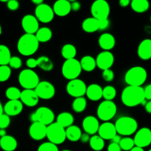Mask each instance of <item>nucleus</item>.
Returning <instances> with one entry per match:
<instances>
[{
    "label": "nucleus",
    "mask_w": 151,
    "mask_h": 151,
    "mask_svg": "<svg viewBox=\"0 0 151 151\" xmlns=\"http://www.w3.org/2000/svg\"><path fill=\"white\" fill-rule=\"evenodd\" d=\"M19 83L24 89H35L39 83V77L33 69H25L21 71L18 77Z\"/></svg>",
    "instance_id": "423d86ee"
},
{
    "label": "nucleus",
    "mask_w": 151,
    "mask_h": 151,
    "mask_svg": "<svg viewBox=\"0 0 151 151\" xmlns=\"http://www.w3.org/2000/svg\"><path fill=\"white\" fill-rule=\"evenodd\" d=\"M46 138L47 139L48 142L56 145L63 144L67 139L65 128L59 125L56 122H54L47 126Z\"/></svg>",
    "instance_id": "0eeeda50"
},
{
    "label": "nucleus",
    "mask_w": 151,
    "mask_h": 151,
    "mask_svg": "<svg viewBox=\"0 0 151 151\" xmlns=\"http://www.w3.org/2000/svg\"><path fill=\"white\" fill-rule=\"evenodd\" d=\"M81 125L84 133L89 134L90 136H93L98 133L100 124L97 117L89 115L83 119Z\"/></svg>",
    "instance_id": "a211bd4d"
},
{
    "label": "nucleus",
    "mask_w": 151,
    "mask_h": 151,
    "mask_svg": "<svg viewBox=\"0 0 151 151\" xmlns=\"http://www.w3.org/2000/svg\"><path fill=\"white\" fill-rule=\"evenodd\" d=\"M80 64L82 71L87 72H91L95 70L97 66H96V58L91 55H84L81 58Z\"/></svg>",
    "instance_id": "c756f323"
},
{
    "label": "nucleus",
    "mask_w": 151,
    "mask_h": 151,
    "mask_svg": "<svg viewBox=\"0 0 151 151\" xmlns=\"http://www.w3.org/2000/svg\"><path fill=\"white\" fill-rule=\"evenodd\" d=\"M115 61L113 54L110 51H102L96 58V66L101 70L111 69Z\"/></svg>",
    "instance_id": "2eb2a0df"
},
{
    "label": "nucleus",
    "mask_w": 151,
    "mask_h": 151,
    "mask_svg": "<svg viewBox=\"0 0 151 151\" xmlns=\"http://www.w3.org/2000/svg\"><path fill=\"white\" fill-rule=\"evenodd\" d=\"M77 54L76 47L72 44H66L63 45L61 50V55L65 60L76 58Z\"/></svg>",
    "instance_id": "473e14b6"
},
{
    "label": "nucleus",
    "mask_w": 151,
    "mask_h": 151,
    "mask_svg": "<svg viewBox=\"0 0 151 151\" xmlns=\"http://www.w3.org/2000/svg\"><path fill=\"white\" fill-rule=\"evenodd\" d=\"M107 151H121V149L118 144L111 142L107 146Z\"/></svg>",
    "instance_id": "3c124183"
},
{
    "label": "nucleus",
    "mask_w": 151,
    "mask_h": 151,
    "mask_svg": "<svg viewBox=\"0 0 151 151\" xmlns=\"http://www.w3.org/2000/svg\"><path fill=\"white\" fill-rule=\"evenodd\" d=\"M130 151H144V148H142V147H136L135 146L132 150H130Z\"/></svg>",
    "instance_id": "680f3d73"
},
{
    "label": "nucleus",
    "mask_w": 151,
    "mask_h": 151,
    "mask_svg": "<svg viewBox=\"0 0 151 151\" xmlns=\"http://www.w3.org/2000/svg\"><path fill=\"white\" fill-rule=\"evenodd\" d=\"M130 7L137 13H144L150 8V2L147 0H133L130 1Z\"/></svg>",
    "instance_id": "2f4dec72"
},
{
    "label": "nucleus",
    "mask_w": 151,
    "mask_h": 151,
    "mask_svg": "<svg viewBox=\"0 0 151 151\" xmlns=\"http://www.w3.org/2000/svg\"><path fill=\"white\" fill-rule=\"evenodd\" d=\"M144 109L147 113L151 114V100L147 102L146 104L144 105Z\"/></svg>",
    "instance_id": "6e6d98bb"
},
{
    "label": "nucleus",
    "mask_w": 151,
    "mask_h": 151,
    "mask_svg": "<svg viewBox=\"0 0 151 151\" xmlns=\"http://www.w3.org/2000/svg\"><path fill=\"white\" fill-rule=\"evenodd\" d=\"M56 122L66 129L67 128L73 125L74 117L72 114H70V112H61L56 116Z\"/></svg>",
    "instance_id": "bb28decb"
},
{
    "label": "nucleus",
    "mask_w": 151,
    "mask_h": 151,
    "mask_svg": "<svg viewBox=\"0 0 151 151\" xmlns=\"http://www.w3.org/2000/svg\"><path fill=\"white\" fill-rule=\"evenodd\" d=\"M7 7L11 11L17 10L19 7V2L16 0H10L7 2Z\"/></svg>",
    "instance_id": "49530a36"
},
{
    "label": "nucleus",
    "mask_w": 151,
    "mask_h": 151,
    "mask_svg": "<svg viewBox=\"0 0 151 151\" xmlns=\"http://www.w3.org/2000/svg\"><path fill=\"white\" fill-rule=\"evenodd\" d=\"M61 72L62 76L68 81L77 79L82 72L80 61L76 58L65 60L62 63Z\"/></svg>",
    "instance_id": "39448f33"
},
{
    "label": "nucleus",
    "mask_w": 151,
    "mask_h": 151,
    "mask_svg": "<svg viewBox=\"0 0 151 151\" xmlns=\"http://www.w3.org/2000/svg\"><path fill=\"white\" fill-rule=\"evenodd\" d=\"M116 96V89L113 86H106L103 88V92H102V97L105 100L108 101H113Z\"/></svg>",
    "instance_id": "58836bf2"
},
{
    "label": "nucleus",
    "mask_w": 151,
    "mask_h": 151,
    "mask_svg": "<svg viewBox=\"0 0 151 151\" xmlns=\"http://www.w3.org/2000/svg\"><path fill=\"white\" fill-rule=\"evenodd\" d=\"M87 87V85L82 80L77 78L69 81L66 85V91L70 97L78 98L85 95Z\"/></svg>",
    "instance_id": "9d476101"
},
{
    "label": "nucleus",
    "mask_w": 151,
    "mask_h": 151,
    "mask_svg": "<svg viewBox=\"0 0 151 151\" xmlns=\"http://www.w3.org/2000/svg\"><path fill=\"white\" fill-rule=\"evenodd\" d=\"M1 32H2V29H1V26L0 25V35L1 34Z\"/></svg>",
    "instance_id": "0e129e2a"
},
{
    "label": "nucleus",
    "mask_w": 151,
    "mask_h": 151,
    "mask_svg": "<svg viewBox=\"0 0 151 151\" xmlns=\"http://www.w3.org/2000/svg\"><path fill=\"white\" fill-rule=\"evenodd\" d=\"M22 91L19 88L15 86H10L6 89L5 96L9 100H20Z\"/></svg>",
    "instance_id": "4c0bfd02"
},
{
    "label": "nucleus",
    "mask_w": 151,
    "mask_h": 151,
    "mask_svg": "<svg viewBox=\"0 0 151 151\" xmlns=\"http://www.w3.org/2000/svg\"><path fill=\"white\" fill-rule=\"evenodd\" d=\"M70 1V4H71V10L73 11L77 12L81 9V4L80 2L77 1Z\"/></svg>",
    "instance_id": "603ef678"
},
{
    "label": "nucleus",
    "mask_w": 151,
    "mask_h": 151,
    "mask_svg": "<svg viewBox=\"0 0 151 151\" xmlns=\"http://www.w3.org/2000/svg\"><path fill=\"white\" fill-rule=\"evenodd\" d=\"M133 140L136 147L142 148L148 147L151 145V130L147 127L140 128L135 134Z\"/></svg>",
    "instance_id": "ddd939ff"
},
{
    "label": "nucleus",
    "mask_w": 151,
    "mask_h": 151,
    "mask_svg": "<svg viewBox=\"0 0 151 151\" xmlns=\"http://www.w3.org/2000/svg\"><path fill=\"white\" fill-rule=\"evenodd\" d=\"M7 135V132L4 129H0V138Z\"/></svg>",
    "instance_id": "052dcab7"
},
{
    "label": "nucleus",
    "mask_w": 151,
    "mask_h": 151,
    "mask_svg": "<svg viewBox=\"0 0 151 151\" xmlns=\"http://www.w3.org/2000/svg\"><path fill=\"white\" fill-rule=\"evenodd\" d=\"M90 136L89 134H86V133H84V134H81V137L80 138L79 141H81V142L84 143V144H86V143H89L90 139Z\"/></svg>",
    "instance_id": "864d4df0"
},
{
    "label": "nucleus",
    "mask_w": 151,
    "mask_h": 151,
    "mask_svg": "<svg viewBox=\"0 0 151 151\" xmlns=\"http://www.w3.org/2000/svg\"><path fill=\"white\" fill-rule=\"evenodd\" d=\"M11 68L7 66H0V83L5 82L8 81L11 76Z\"/></svg>",
    "instance_id": "a19ab883"
},
{
    "label": "nucleus",
    "mask_w": 151,
    "mask_h": 151,
    "mask_svg": "<svg viewBox=\"0 0 151 151\" xmlns=\"http://www.w3.org/2000/svg\"><path fill=\"white\" fill-rule=\"evenodd\" d=\"M121 136H119V135H118V134H117V135H115V137H113V138L112 139H111V142H113V143H116V144H119V142H120V141H121Z\"/></svg>",
    "instance_id": "4d7b16f0"
},
{
    "label": "nucleus",
    "mask_w": 151,
    "mask_h": 151,
    "mask_svg": "<svg viewBox=\"0 0 151 151\" xmlns=\"http://www.w3.org/2000/svg\"><path fill=\"white\" fill-rule=\"evenodd\" d=\"M22 27L26 34L35 35L39 29V22L34 15L27 14L22 17Z\"/></svg>",
    "instance_id": "dca6fc26"
},
{
    "label": "nucleus",
    "mask_w": 151,
    "mask_h": 151,
    "mask_svg": "<svg viewBox=\"0 0 151 151\" xmlns=\"http://www.w3.org/2000/svg\"><path fill=\"white\" fill-rule=\"evenodd\" d=\"M20 101L24 106L33 108L38 105L39 98L34 89H23L21 93Z\"/></svg>",
    "instance_id": "6ab92c4d"
},
{
    "label": "nucleus",
    "mask_w": 151,
    "mask_h": 151,
    "mask_svg": "<svg viewBox=\"0 0 151 151\" xmlns=\"http://www.w3.org/2000/svg\"><path fill=\"white\" fill-rule=\"evenodd\" d=\"M34 90L38 98L41 100H50L56 94V88L54 86L47 81H40Z\"/></svg>",
    "instance_id": "f8f14e48"
},
{
    "label": "nucleus",
    "mask_w": 151,
    "mask_h": 151,
    "mask_svg": "<svg viewBox=\"0 0 151 151\" xmlns=\"http://www.w3.org/2000/svg\"><path fill=\"white\" fill-rule=\"evenodd\" d=\"M117 112V106L113 101L104 100L96 109L97 118L105 122H110L115 116Z\"/></svg>",
    "instance_id": "6e6552de"
},
{
    "label": "nucleus",
    "mask_w": 151,
    "mask_h": 151,
    "mask_svg": "<svg viewBox=\"0 0 151 151\" xmlns=\"http://www.w3.org/2000/svg\"><path fill=\"white\" fill-rule=\"evenodd\" d=\"M81 28L87 33H93L99 30V20L93 17L86 18L81 23Z\"/></svg>",
    "instance_id": "cd10ccee"
},
{
    "label": "nucleus",
    "mask_w": 151,
    "mask_h": 151,
    "mask_svg": "<svg viewBox=\"0 0 151 151\" xmlns=\"http://www.w3.org/2000/svg\"><path fill=\"white\" fill-rule=\"evenodd\" d=\"M37 122L48 126L50 124L53 123L55 120V114L51 109L46 106H41L38 108L35 111Z\"/></svg>",
    "instance_id": "4468645a"
},
{
    "label": "nucleus",
    "mask_w": 151,
    "mask_h": 151,
    "mask_svg": "<svg viewBox=\"0 0 151 151\" xmlns=\"http://www.w3.org/2000/svg\"><path fill=\"white\" fill-rule=\"evenodd\" d=\"M37 151H59L58 146L50 142H43L38 147Z\"/></svg>",
    "instance_id": "79ce46f5"
},
{
    "label": "nucleus",
    "mask_w": 151,
    "mask_h": 151,
    "mask_svg": "<svg viewBox=\"0 0 151 151\" xmlns=\"http://www.w3.org/2000/svg\"><path fill=\"white\" fill-rule=\"evenodd\" d=\"M121 101L123 105L128 108H133L139 105L146 104L144 88L139 86H127L122 90L121 94Z\"/></svg>",
    "instance_id": "f257e3e1"
},
{
    "label": "nucleus",
    "mask_w": 151,
    "mask_h": 151,
    "mask_svg": "<svg viewBox=\"0 0 151 151\" xmlns=\"http://www.w3.org/2000/svg\"><path fill=\"white\" fill-rule=\"evenodd\" d=\"M144 97L146 100H147L148 101L151 100V83L148 84L144 88Z\"/></svg>",
    "instance_id": "8fccbe9b"
},
{
    "label": "nucleus",
    "mask_w": 151,
    "mask_h": 151,
    "mask_svg": "<svg viewBox=\"0 0 151 151\" xmlns=\"http://www.w3.org/2000/svg\"><path fill=\"white\" fill-rule=\"evenodd\" d=\"M11 52L8 47L0 44V66H7L11 58Z\"/></svg>",
    "instance_id": "c9c22d12"
},
{
    "label": "nucleus",
    "mask_w": 151,
    "mask_h": 151,
    "mask_svg": "<svg viewBox=\"0 0 151 151\" xmlns=\"http://www.w3.org/2000/svg\"><path fill=\"white\" fill-rule=\"evenodd\" d=\"M118 145H119L121 150L124 151H130L135 147L134 140L130 137H124L121 138Z\"/></svg>",
    "instance_id": "ea45409f"
},
{
    "label": "nucleus",
    "mask_w": 151,
    "mask_h": 151,
    "mask_svg": "<svg viewBox=\"0 0 151 151\" xmlns=\"http://www.w3.org/2000/svg\"><path fill=\"white\" fill-rule=\"evenodd\" d=\"M35 36L40 43H47L51 40L53 37V32L47 27H42L38 29L35 34Z\"/></svg>",
    "instance_id": "7c9ffc66"
},
{
    "label": "nucleus",
    "mask_w": 151,
    "mask_h": 151,
    "mask_svg": "<svg viewBox=\"0 0 151 151\" xmlns=\"http://www.w3.org/2000/svg\"><path fill=\"white\" fill-rule=\"evenodd\" d=\"M102 92L103 88H102L100 85L97 83H92L87 87L85 95L90 101L96 102L102 98Z\"/></svg>",
    "instance_id": "393cba45"
},
{
    "label": "nucleus",
    "mask_w": 151,
    "mask_h": 151,
    "mask_svg": "<svg viewBox=\"0 0 151 151\" xmlns=\"http://www.w3.org/2000/svg\"><path fill=\"white\" fill-rule=\"evenodd\" d=\"M150 22H151V16H150Z\"/></svg>",
    "instance_id": "774afa93"
},
{
    "label": "nucleus",
    "mask_w": 151,
    "mask_h": 151,
    "mask_svg": "<svg viewBox=\"0 0 151 151\" xmlns=\"http://www.w3.org/2000/svg\"><path fill=\"white\" fill-rule=\"evenodd\" d=\"M26 66L28 69H35L36 67H37V60L33 58H30L27 59Z\"/></svg>",
    "instance_id": "09e8293b"
},
{
    "label": "nucleus",
    "mask_w": 151,
    "mask_h": 151,
    "mask_svg": "<svg viewBox=\"0 0 151 151\" xmlns=\"http://www.w3.org/2000/svg\"><path fill=\"white\" fill-rule=\"evenodd\" d=\"M98 43L103 51H110L115 46V38L110 32H104L99 36Z\"/></svg>",
    "instance_id": "5701e85b"
},
{
    "label": "nucleus",
    "mask_w": 151,
    "mask_h": 151,
    "mask_svg": "<svg viewBox=\"0 0 151 151\" xmlns=\"http://www.w3.org/2000/svg\"><path fill=\"white\" fill-rule=\"evenodd\" d=\"M87 100L84 97L75 98L72 103V109L76 113H82L87 108Z\"/></svg>",
    "instance_id": "e433bc0d"
},
{
    "label": "nucleus",
    "mask_w": 151,
    "mask_h": 151,
    "mask_svg": "<svg viewBox=\"0 0 151 151\" xmlns=\"http://www.w3.org/2000/svg\"><path fill=\"white\" fill-rule=\"evenodd\" d=\"M18 147V142L15 137L6 135L0 138V147L4 151H14Z\"/></svg>",
    "instance_id": "a878e982"
},
{
    "label": "nucleus",
    "mask_w": 151,
    "mask_h": 151,
    "mask_svg": "<svg viewBox=\"0 0 151 151\" xmlns=\"http://www.w3.org/2000/svg\"><path fill=\"white\" fill-rule=\"evenodd\" d=\"M10 124V118L5 114L0 116V129H4L8 128Z\"/></svg>",
    "instance_id": "a18cd8bd"
},
{
    "label": "nucleus",
    "mask_w": 151,
    "mask_h": 151,
    "mask_svg": "<svg viewBox=\"0 0 151 151\" xmlns=\"http://www.w3.org/2000/svg\"><path fill=\"white\" fill-rule=\"evenodd\" d=\"M147 78V72L144 68L139 66H135L130 68L126 72L124 77V82L127 84V86L139 87H142V86L146 82Z\"/></svg>",
    "instance_id": "7ed1b4c3"
},
{
    "label": "nucleus",
    "mask_w": 151,
    "mask_h": 151,
    "mask_svg": "<svg viewBox=\"0 0 151 151\" xmlns=\"http://www.w3.org/2000/svg\"><path fill=\"white\" fill-rule=\"evenodd\" d=\"M118 4L121 7H127L130 4V0H120Z\"/></svg>",
    "instance_id": "5fc2aeb1"
},
{
    "label": "nucleus",
    "mask_w": 151,
    "mask_h": 151,
    "mask_svg": "<svg viewBox=\"0 0 151 151\" xmlns=\"http://www.w3.org/2000/svg\"><path fill=\"white\" fill-rule=\"evenodd\" d=\"M66 132V139L72 142H76L79 141L81 137V130L78 126L73 125L65 129Z\"/></svg>",
    "instance_id": "c85d7f7f"
},
{
    "label": "nucleus",
    "mask_w": 151,
    "mask_h": 151,
    "mask_svg": "<svg viewBox=\"0 0 151 151\" xmlns=\"http://www.w3.org/2000/svg\"><path fill=\"white\" fill-rule=\"evenodd\" d=\"M117 134L119 136L129 137L136 134L138 131V122L136 119L128 116H123L118 118L115 122Z\"/></svg>",
    "instance_id": "20e7f679"
},
{
    "label": "nucleus",
    "mask_w": 151,
    "mask_h": 151,
    "mask_svg": "<svg viewBox=\"0 0 151 151\" xmlns=\"http://www.w3.org/2000/svg\"><path fill=\"white\" fill-rule=\"evenodd\" d=\"M23 108L24 105L20 100H8L4 106V113L10 117L17 116L22 113Z\"/></svg>",
    "instance_id": "412c9836"
},
{
    "label": "nucleus",
    "mask_w": 151,
    "mask_h": 151,
    "mask_svg": "<svg viewBox=\"0 0 151 151\" xmlns=\"http://www.w3.org/2000/svg\"><path fill=\"white\" fill-rule=\"evenodd\" d=\"M89 145L90 148L94 151H101L104 149L105 145V140L99 137V135L96 134L90 137Z\"/></svg>",
    "instance_id": "f704fd0d"
},
{
    "label": "nucleus",
    "mask_w": 151,
    "mask_h": 151,
    "mask_svg": "<svg viewBox=\"0 0 151 151\" xmlns=\"http://www.w3.org/2000/svg\"><path fill=\"white\" fill-rule=\"evenodd\" d=\"M137 55L142 60L151 59V39L146 38L141 41L138 46Z\"/></svg>",
    "instance_id": "b1692460"
},
{
    "label": "nucleus",
    "mask_w": 151,
    "mask_h": 151,
    "mask_svg": "<svg viewBox=\"0 0 151 151\" xmlns=\"http://www.w3.org/2000/svg\"><path fill=\"white\" fill-rule=\"evenodd\" d=\"M147 151H151V149H150V150H147Z\"/></svg>",
    "instance_id": "338daca9"
},
{
    "label": "nucleus",
    "mask_w": 151,
    "mask_h": 151,
    "mask_svg": "<svg viewBox=\"0 0 151 151\" xmlns=\"http://www.w3.org/2000/svg\"><path fill=\"white\" fill-rule=\"evenodd\" d=\"M52 8L54 14L59 17H65L72 11L70 1L68 0H58L55 1Z\"/></svg>",
    "instance_id": "4be33fe9"
},
{
    "label": "nucleus",
    "mask_w": 151,
    "mask_h": 151,
    "mask_svg": "<svg viewBox=\"0 0 151 151\" xmlns=\"http://www.w3.org/2000/svg\"><path fill=\"white\" fill-rule=\"evenodd\" d=\"M8 66L11 69H19L22 67V59L17 56H12L10 58V62L8 63Z\"/></svg>",
    "instance_id": "37998d69"
},
{
    "label": "nucleus",
    "mask_w": 151,
    "mask_h": 151,
    "mask_svg": "<svg viewBox=\"0 0 151 151\" xmlns=\"http://www.w3.org/2000/svg\"><path fill=\"white\" fill-rule=\"evenodd\" d=\"M90 13L92 17L97 20L108 19L110 13V6L105 0H96L92 3Z\"/></svg>",
    "instance_id": "1a4fd4ad"
},
{
    "label": "nucleus",
    "mask_w": 151,
    "mask_h": 151,
    "mask_svg": "<svg viewBox=\"0 0 151 151\" xmlns=\"http://www.w3.org/2000/svg\"><path fill=\"white\" fill-rule=\"evenodd\" d=\"M4 114V106H2L1 101H0V116Z\"/></svg>",
    "instance_id": "e2e57ef3"
},
{
    "label": "nucleus",
    "mask_w": 151,
    "mask_h": 151,
    "mask_svg": "<svg viewBox=\"0 0 151 151\" xmlns=\"http://www.w3.org/2000/svg\"><path fill=\"white\" fill-rule=\"evenodd\" d=\"M102 79L106 82H112L115 78V74L111 69H106V70L102 71Z\"/></svg>",
    "instance_id": "c03bdc74"
},
{
    "label": "nucleus",
    "mask_w": 151,
    "mask_h": 151,
    "mask_svg": "<svg viewBox=\"0 0 151 151\" xmlns=\"http://www.w3.org/2000/svg\"><path fill=\"white\" fill-rule=\"evenodd\" d=\"M32 2L36 6H38L39 5V4L44 3V1H43L42 0H32Z\"/></svg>",
    "instance_id": "bf43d9fd"
},
{
    "label": "nucleus",
    "mask_w": 151,
    "mask_h": 151,
    "mask_svg": "<svg viewBox=\"0 0 151 151\" xmlns=\"http://www.w3.org/2000/svg\"><path fill=\"white\" fill-rule=\"evenodd\" d=\"M30 120L33 122H37L36 120V114H35V112H33V113L31 114L30 115Z\"/></svg>",
    "instance_id": "13d9d810"
},
{
    "label": "nucleus",
    "mask_w": 151,
    "mask_h": 151,
    "mask_svg": "<svg viewBox=\"0 0 151 151\" xmlns=\"http://www.w3.org/2000/svg\"><path fill=\"white\" fill-rule=\"evenodd\" d=\"M30 137L35 141H41L46 138L47 126L38 122H33L28 129Z\"/></svg>",
    "instance_id": "f3484780"
},
{
    "label": "nucleus",
    "mask_w": 151,
    "mask_h": 151,
    "mask_svg": "<svg viewBox=\"0 0 151 151\" xmlns=\"http://www.w3.org/2000/svg\"><path fill=\"white\" fill-rule=\"evenodd\" d=\"M39 42L35 35L25 33L19 38L16 44L17 50L22 55L31 56L38 50Z\"/></svg>",
    "instance_id": "f03ea898"
},
{
    "label": "nucleus",
    "mask_w": 151,
    "mask_h": 151,
    "mask_svg": "<svg viewBox=\"0 0 151 151\" xmlns=\"http://www.w3.org/2000/svg\"><path fill=\"white\" fill-rule=\"evenodd\" d=\"M62 151H71V150H62Z\"/></svg>",
    "instance_id": "69168bd1"
},
{
    "label": "nucleus",
    "mask_w": 151,
    "mask_h": 151,
    "mask_svg": "<svg viewBox=\"0 0 151 151\" xmlns=\"http://www.w3.org/2000/svg\"><path fill=\"white\" fill-rule=\"evenodd\" d=\"M98 135L104 140H111L115 135H117L115 124L110 122H105L100 124Z\"/></svg>",
    "instance_id": "aec40b11"
},
{
    "label": "nucleus",
    "mask_w": 151,
    "mask_h": 151,
    "mask_svg": "<svg viewBox=\"0 0 151 151\" xmlns=\"http://www.w3.org/2000/svg\"><path fill=\"white\" fill-rule=\"evenodd\" d=\"M37 60V67L40 68L41 70L44 71V72H51L54 67V64L53 62L50 60V58L47 56H40Z\"/></svg>",
    "instance_id": "72a5a7b5"
},
{
    "label": "nucleus",
    "mask_w": 151,
    "mask_h": 151,
    "mask_svg": "<svg viewBox=\"0 0 151 151\" xmlns=\"http://www.w3.org/2000/svg\"><path fill=\"white\" fill-rule=\"evenodd\" d=\"M34 16L39 22L47 24L53 20L55 14L51 6L45 3H42L39 5L36 6Z\"/></svg>",
    "instance_id": "9b49d317"
},
{
    "label": "nucleus",
    "mask_w": 151,
    "mask_h": 151,
    "mask_svg": "<svg viewBox=\"0 0 151 151\" xmlns=\"http://www.w3.org/2000/svg\"><path fill=\"white\" fill-rule=\"evenodd\" d=\"M110 26V21L108 19L99 20V30L103 31L107 29Z\"/></svg>",
    "instance_id": "de8ad7c7"
}]
</instances>
